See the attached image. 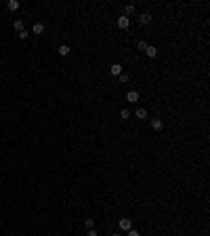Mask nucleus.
Returning a JSON list of instances; mask_svg holds the SVG:
<instances>
[{
  "label": "nucleus",
  "mask_w": 210,
  "mask_h": 236,
  "mask_svg": "<svg viewBox=\"0 0 210 236\" xmlns=\"http://www.w3.org/2000/svg\"><path fill=\"white\" fill-rule=\"evenodd\" d=\"M149 125H151V129H154V131H162V129H164L162 118H151V120H149Z\"/></svg>",
  "instance_id": "nucleus-1"
},
{
  "label": "nucleus",
  "mask_w": 210,
  "mask_h": 236,
  "mask_svg": "<svg viewBox=\"0 0 210 236\" xmlns=\"http://www.w3.org/2000/svg\"><path fill=\"white\" fill-rule=\"evenodd\" d=\"M128 25H130V17H126V15L118 17V28H120V30H126Z\"/></svg>",
  "instance_id": "nucleus-2"
},
{
  "label": "nucleus",
  "mask_w": 210,
  "mask_h": 236,
  "mask_svg": "<svg viewBox=\"0 0 210 236\" xmlns=\"http://www.w3.org/2000/svg\"><path fill=\"white\" fill-rule=\"evenodd\" d=\"M118 226H120V230H124V232H128V230L133 228V222H130V219H126V217H122V219L118 222Z\"/></svg>",
  "instance_id": "nucleus-3"
},
{
  "label": "nucleus",
  "mask_w": 210,
  "mask_h": 236,
  "mask_svg": "<svg viewBox=\"0 0 210 236\" xmlns=\"http://www.w3.org/2000/svg\"><path fill=\"white\" fill-rule=\"evenodd\" d=\"M126 101H130V104L139 101V93H137V91H128V93H126Z\"/></svg>",
  "instance_id": "nucleus-4"
},
{
  "label": "nucleus",
  "mask_w": 210,
  "mask_h": 236,
  "mask_svg": "<svg viewBox=\"0 0 210 236\" xmlns=\"http://www.w3.org/2000/svg\"><path fill=\"white\" fill-rule=\"evenodd\" d=\"M109 74H112V76H120V74H122V65H120V63H113L112 68H109Z\"/></svg>",
  "instance_id": "nucleus-5"
},
{
  "label": "nucleus",
  "mask_w": 210,
  "mask_h": 236,
  "mask_svg": "<svg viewBox=\"0 0 210 236\" xmlns=\"http://www.w3.org/2000/svg\"><path fill=\"white\" fill-rule=\"evenodd\" d=\"M145 55L154 59V57L158 55V49H155V47H151V44H147V49H145Z\"/></svg>",
  "instance_id": "nucleus-6"
},
{
  "label": "nucleus",
  "mask_w": 210,
  "mask_h": 236,
  "mask_svg": "<svg viewBox=\"0 0 210 236\" xmlns=\"http://www.w3.org/2000/svg\"><path fill=\"white\" fill-rule=\"evenodd\" d=\"M70 47H67V44H61V47H59V51H57V53H59V55H61V57H67V55H70Z\"/></svg>",
  "instance_id": "nucleus-7"
},
{
  "label": "nucleus",
  "mask_w": 210,
  "mask_h": 236,
  "mask_svg": "<svg viewBox=\"0 0 210 236\" xmlns=\"http://www.w3.org/2000/svg\"><path fill=\"white\" fill-rule=\"evenodd\" d=\"M7 7H8V11H17L19 8V0H8Z\"/></svg>",
  "instance_id": "nucleus-8"
},
{
  "label": "nucleus",
  "mask_w": 210,
  "mask_h": 236,
  "mask_svg": "<svg viewBox=\"0 0 210 236\" xmlns=\"http://www.w3.org/2000/svg\"><path fill=\"white\" fill-rule=\"evenodd\" d=\"M134 114H137V118H141V120H147V110L145 108H139Z\"/></svg>",
  "instance_id": "nucleus-9"
},
{
  "label": "nucleus",
  "mask_w": 210,
  "mask_h": 236,
  "mask_svg": "<svg viewBox=\"0 0 210 236\" xmlns=\"http://www.w3.org/2000/svg\"><path fill=\"white\" fill-rule=\"evenodd\" d=\"M44 32V25L42 23H34V28H32V34H42Z\"/></svg>",
  "instance_id": "nucleus-10"
},
{
  "label": "nucleus",
  "mask_w": 210,
  "mask_h": 236,
  "mask_svg": "<svg viewBox=\"0 0 210 236\" xmlns=\"http://www.w3.org/2000/svg\"><path fill=\"white\" fill-rule=\"evenodd\" d=\"M139 21H141V23H151V15H149V13H143V15L139 17Z\"/></svg>",
  "instance_id": "nucleus-11"
},
{
  "label": "nucleus",
  "mask_w": 210,
  "mask_h": 236,
  "mask_svg": "<svg viewBox=\"0 0 210 236\" xmlns=\"http://www.w3.org/2000/svg\"><path fill=\"white\" fill-rule=\"evenodd\" d=\"M13 30H17V32H23V21H21V19L13 21Z\"/></svg>",
  "instance_id": "nucleus-12"
},
{
  "label": "nucleus",
  "mask_w": 210,
  "mask_h": 236,
  "mask_svg": "<svg viewBox=\"0 0 210 236\" xmlns=\"http://www.w3.org/2000/svg\"><path fill=\"white\" fill-rule=\"evenodd\" d=\"M84 226H86L88 230H92V228H95V219H91V217H86V219H84Z\"/></svg>",
  "instance_id": "nucleus-13"
},
{
  "label": "nucleus",
  "mask_w": 210,
  "mask_h": 236,
  "mask_svg": "<svg viewBox=\"0 0 210 236\" xmlns=\"http://www.w3.org/2000/svg\"><path fill=\"white\" fill-rule=\"evenodd\" d=\"M134 13V4H126V8H124V15L128 17V15H133Z\"/></svg>",
  "instance_id": "nucleus-14"
},
{
  "label": "nucleus",
  "mask_w": 210,
  "mask_h": 236,
  "mask_svg": "<svg viewBox=\"0 0 210 236\" xmlns=\"http://www.w3.org/2000/svg\"><path fill=\"white\" fill-rule=\"evenodd\" d=\"M120 118H122V120H128V118H130V110H126L124 108V110L120 112Z\"/></svg>",
  "instance_id": "nucleus-15"
},
{
  "label": "nucleus",
  "mask_w": 210,
  "mask_h": 236,
  "mask_svg": "<svg viewBox=\"0 0 210 236\" xmlns=\"http://www.w3.org/2000/svg\"><path fill=\"white\" fill-rule=\"evenodd\" d=\"M145 49H147V42H145V40H139V51H143V53H145Z\"/></svg>",
  "instance_id": "nucleus-16"
},
{
  "label": "nucleus",
  "mask_w": 210,
  "mask_h": 236,
  "mask_svg": "<svg viewBox=\"0 0 210 236\" xmlns=\"http://www.w3.org/2000/svg\"><path fill=\"white\" fill-rule=\"evenodd\" d=\"M118 78H120V82H128V74H124V72H122Z\"/></svg>",
  "instance_id": "nucleus-17"
},
{
  "label": "nucleus",
  "mask_w": 210,
  "mask_h": 236,
  "mask_svg": "<svg viewBox=\"0 0 210 236\" xmlns=\"http://www.w3.org/2000/svg\"><path fill=\"white\" fill-rule=\"evenodd\" d=\"M126 236H141V234H139V232H137V230H133V228H130V230H128V232H126Z\"/></svg>",
  "instance_id": "nucleus-18"
},
{
  "label": "nucleus",
  "mask_w": 210,
  "mask_h": 236,
  "mask_svg": "<svg viewBox=\"0 0 210 236\" xmlns=\"http://www.w3.org/2000/svg\"><path fill=\"white\" fill-rule=\"evenodd\" d=\"M28 36H29V32H25V30H23V32H19V38H21V40H25Z\"/></svg>",
  "instance_id": "nucleus-19"
},
{
  "label": "nucleus",
  "mask_w": 210,
  "mask_h": 236,
  "mask_svg": "<svg viewBox=\"0 0 210 236\" xmlns=\"http://www.w3.org/2000/svg\"><path fill=\"white\" fill-rule=\"evenodd\" d=\"M86 236H99V234H97V230L92 228V230H88V234H86Z\"/></svg>",
  "instance_id": "nucleus-20"
},
{
  "label": "nucleus",
  "mask_w": 210,
  "mask_h": 236,
  "mask_svg": "<svg viewBox=\"0 0 210 236\" xmlns=\"http://www.w3.org/2000/svg\"><path fill=\"white\" fill-rule=\"evenodd\" d=\"M112 236H120V234H118V232H113V234H112Z\"/></svg>",
  "instance_id": "nucleus-21"
}]
</instances>
